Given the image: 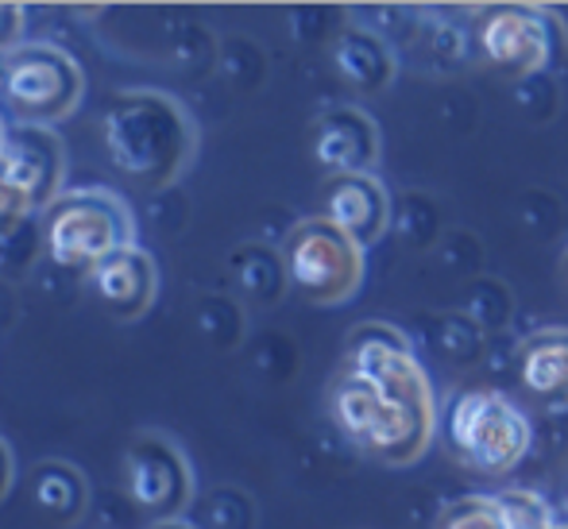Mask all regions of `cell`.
<instances>
[{
	"label": "cell",
	"mask_w": 568,
	"mask_h": 529,
	"mask_svg": "<svg viewBox=\"0 0 568 529\" xmlns=\"http://www.w3.org/2000/svg\"><path fill=\"white\" fill-rule=\"evenodd\" d=\"M449 437L456 452L479 471H507L530 448V421L491 390L460 395L449 414Z\"/></svg>",
	"instance_id": "obj_7"
},
{
	"label": "cell",
	"mask_w": 568,
	"mask_h": 529,
	"mask_svg": "<svg viewBox=\"0 0 568 529\" xmlns=\"http://www.w3.org/2000/svg\"><path fill=\"white\" fill-rule=\"evenodd\" d=\"M565 275H568V260H565Z\"/></svg>",
	"instance_id": "obj_22"
},
{
	"label": "cell",
	"mask_w": 568,
	"mask_h": 529,
	"mask_svg": "<svg viewBox=\"0 0 568 529\" xmlns=\"http://www.w3.org/2000/svg\"><path fill=\"white\" fill-rule=\"evenodd\" d=\"M20 31H23V4L0 0V47L16 51L20 47Z\"/></svg>",
	"instance_id": "obj_18"
},
{
	"label": "cell",
	"mask_w": 568,
	"mask_h": 529,
	"mask_svg": "<svg viewBox=\"0 0 568 529\" xmlns=\"http://www.w3.org/2000/svg\"><path fill=\"white\" fill-rule=\"evenodd\" d=\"M197 128L190 112L159 90H128L105 109L109 163L140 186H166L190 166Z\"/></svg>",
	"instance_id": "obj_1"
},
{
	"label": "cell",
	"mask_w": 568,
	"mask_h": 529,
	"mask_svg": "<svg viewBox=\"0 0 568 529\" xmlns=\"http://www.w3.org/2000/svg\"><path fill=\"white\" fill-rule=\"evenodd\" d=\"M479 47L503 70H541L554 59V23L534 8H495L479 23Z\"/></svg>",
	"instance_id": "obj_10"
},
{
	"label": "cell",
	"mask_w": 568,
	"mask_h": 529,
	"mask_svg": "<svg viewBox=\"0 0 568 529\" xmlns=\"http://www.w3.org/2000/svg\"><path fill=\"white\" fill-rule=\"evenodd\" d=\"M8 487H12V452H8V445L0 440V499L8 495Z\"/></svg>",
	"instance_id": "obj_19"
},
{
	"label": "cell",
	"mask_w": 568,
	"mask_h": 529,
	"mask_svg": "<svg viewBox=\"0 0 568 529\" xmlns=\"http://www.w3.org/2000/svg\"><path fill=\"white\" fill-rule=\"evenodd\" d=\"M62 171H67V155L51 128H8L0 143V228L28 213L51 210Z\"/></svg>",
	"instance_id": "obj_5"
},
{
	"label": "cell",
	"mask_w": 568,
	"mask_h": 529,
	"mask_svg": "<svg viewBox=\"0 0 568 529\" xmlns=\"http://www.w3.org/2000/svg\"><path fill=\"white\" fill-rule=\"evenodd\" d=\"M151 529H194V526H190V522H155Z\"/></svg>",
	"instance_id": "obj_20"
},
{
	"label": "cell",
	"mask_w": 568,
	"mask_h": 529,
	"mask_svg": "<svg viewBox=\"0 0 568 529\" xmlns=\"http://www.w3.org/2000/svg\"><path fill=\"white\" fill-rule=\"evenodd\" d=\"M314 155L322 166L341 174H364V166L375 159V128L364 112L337 109L317 124Z\"/></svg>",
	"instance_id": "obj_13"
},
{
	"label": "cell",
	"mask_w": 568,
	"mask_h": 529,
	"mask_svg": "<svg viewBox=\"0 0 568 529\" xmlns=\"http://www.w3.org/2000/svg\"><path fill=\"white\" fill-rule=\"evenodd\" d=\"M4 132H8V128H4V124H0V143H4Z\"/></svg>",
	"instance_id": "obj_21"
},
{
	"label": "cell",
	"mask_w": 568,
	"mask_h": 529,
	"mask_svg": "<svg viewBox=\"0 0 568 529\" xmlns=\"http://www.w3.org/2000/svg\"><path fill=\"white\" fill-rule=\"evenodd\" d=\"M325 221L364 247L387 228V194L372 174H341L325 194Z\"/></svg>",
	"instance_id": "obj_12"
},
{
	"label": "cell",
	"mask_w": 568,
	"mask_h": 529,
	"mask_svg": "<svg viewBox=\"0 0 568 529\" xmlns=\"http://www.w3.org/2000/svg\"><path fill=\"white\" fill-rule=\"evenodd\" d=\"M337 67H341V74L356 85L387 82V54H383L367 35H344L341 39Z\"/></svg>",
	"instance_id": "obj_16"
},
{
	"label": "cell",
	"mask_w": 568,
	"mask_h": 529,
	"mask_svg": "<svg viewBox=\"0 0 568 529\" xmlns=\"http://www.w3.org/2000/svg\"><path fill=\"white\" fill-rule=\"evenodd\" d=\"M523 387L541 403H568V333L549 328L526 340L523 359H518Z\"/></svg>",
	"instance_id": "obj_14"
},
{
	"label": "cell",
	"mask_w": 568,
	"mask_h": 529,
	"mask_svg": "<svg viewBox=\"0 0 568 529\" xmlns=\"http://www.w3.org/2000/svg\"><path fill=\"white\" fill-rule=\"evenodd\" d=\"M31 495H36V507L59 526H70L85 510V479L67 460L39 464L36 476H31Z\"/></svg>",
	"instance_id": "obj_15"
},
{
	"label": "cell",
	"mask_w": 568,
	"mask_h": 529,
	"mask_svg": "<svg viewBox=\"0 0 568 529\" xmlns=\"http://www.w3.org/2000/svg\"><path fill=\"white\" fill-rule=\"evenodd\" d=\"M442 529H510V522L499 499H468L445 515Z\"/></svg>",
	"instance_id": "obj_17"
},
{
	"label": "cell",
	"mask_w": 568,
	"mask_h": 529,
	"mask_svg": "<svg viewBox=\"0 0 568 529\" xmlns=\"http://www.w3.org/2000/svg\"><path fill=\"white\" fill-rule=\"evenodd\" d=\"M348 372L352 379L383 390L390 398H429L426 375L414 359L410 344L390 325H359L348 340Z\"/></svg>",
	"instance_id": "obj_9"
},
{
	"label": "cell",
	"mask_w": 568,
	"mask_h": 529,
	"mask_svg": "<svg viewBox=\"0 0 568 529\" xmlns=\"http://www.w3.org/2000/svg\"><path fill=\"white\" fill-rule=\"evenodd\" d=\"M43 247L59 267L93 271L109 255L135 247V221L109 190H70L43 213Z\"/></svg>",
	"instance_id": "obj_2"
},
{
	"label": "cell",
	"mask_w": 568,
	"mask_h": 529,
	"mask_svg": "<svg viewBox=\"0 0 568 529\" xmlns=\"http://www.w3.org/2000/svg\"><path fill=\"white\" fill-rule=\"evenodd\" d=\"M4 101L23 124L51 128L78 109L85 90L82 67L62 47L20 43L4 59Z\"/></svg>",
	"instance_id": "obj_4"
},
{
	"label": "cell",
	"mask_w": 568,
	"mask_h": 529,
	"mask_svg": "<svg viewBox=\"0 0 568 529\" xmlns=\"http://www.w3.org/2000/svg\"><path fill=\"white\" fill-rule=\"evenodd\" d=\"M283 263L286 278H291L302 298H310L314 306H337L359 286L364 247L352 244L325 216H317V221H302L286 236Z\"/></svg>",
	"instance_id": "obj_6"
},
{
	"label": "cell",
	"mask_w": 568,
	"mask_h": 529,
	"mask_svg": "<svg viewBox=\"0 0 568 529\" xmlns=\"http://www.w3.org/2000/svg\"><path fill=\"white\" fill-rule=\"evenodd\" d=\"M124 487L135 510L151 522H179L194 495V476L174 440L163 433H140L124 452Z\"/></svg>",
	"instance_id": "obj_8"
},
{
	"label": "cell",
	"mask_w": 568,
	"mask_h": 529,
	"mask_svg": "<svg viewBox=\"0 0 568 529\" xmlns=\"http://www.w3.org/2000/svg\"><path fill=\"white\" fill-rule=\"evenodd\" d=\"M93 294L105 306L109 317L116 321H135L151 309L159 291V271L143 247H124V252L109 255L105 263L90 271Z\"/></svg>",
	"instance_id": "obj_11"
},
{
	"label": "cell",
	"mask_w": 568,
	"mask_h": 529,
	"mask_svg": "<svg viewBox=\"0 0 568 529\" xmlns=\"http://www.w3.org/2000/svg\"><path fill=\"white\" fill-rule=\"evenodd\" d=\"M333 418L341 433L379 460H414L434 429L429 398H390L344 375L333 390Z\"/></svg>",
	"instance_id": "obj_3"
}]
</instances>
